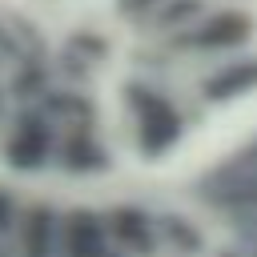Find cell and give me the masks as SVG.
Listing matches in <instances>:
<instances>
[{"label": "cell", "instance_id": "1", "mask_svg": "<svg viewBox=\"0 0 257 257\" xmlns=\"http://www.w3.org/2000/svg\"><path fill=\"white\" fill-rule=\"evenodd\" d=\"M201 189H205V201L221 209H257V141H249L221 169H213Z\"/></svg>", "mask_w": 257, "mask_h": 257}, {"label": "cell", "instance_id": "2", "mask_svg": "<svg viewBox=\"0 0 257 257\" xmlns=\"http://www.w3.org/2000/svg\"><path fill=\"white\" fill-rule=\"evenodd\" d=\"M177 128H181V124H177V116L169 112V104H161L157 96H149V100H145V116H141V145L157 153V149H165V145L177 137Z\"/></svg>", "mask_w": 257, "mask_h": 257}, {"label": "cell", "instance_id": "3", "mask_svg": "<svg viewBox=\"0 0 257 257\" xmlns=\"http://www.w3.org/2000/svg\"><path fill=\"white\" fill-rule=\"evenodd\" d=\"M68 253H72V257H108V249H104L100 229L92 225V217H76V221H72V233H68Z\"/></svg>", "mask_w": 257, "mask_h": 257}, {"label": "cell", "instance_id": "4", "mask_svg": "<svg viewBox=\"0 0 257 257\" xmlns=\"http://www.w3.org/2000/svg\"><path fill=\"white\" fill-rule=\"evenodd\" d=\"M44 149H48V137L40 133V124H28V128L12 141V161H16V165H40Z\"/></svg>", "mask_w": 257, "mask_h": 257}, {"label": "cell", "instance_id": "5", "mask_svg": "<svg viewBox=\"0 0 257 257\" xmlns=\"http://www.w3.org/2000/svg\"><path fill=\"white\" fill-rule=\"evenodd\" d=\"M213 36H205L209 44H225V40H237V36H245V20L241 16H221V20H213V28H209Z\"/></svg>", "mask_w": 257, "mask_h": 257}, {"label": "cell", "instance_id": "6", "mask_svg": "<svg viewBox=\"0 0 257 257\" xmlns=\"http://www.w3.org/2000/svg\"><path fill=\"white\" fill-rule=\"evenodd\" d=\"M4 213H8V201L0 197V229H4Z\"/></svg>", "mask_w": 257, "mask_h": 257}]
</instances>
